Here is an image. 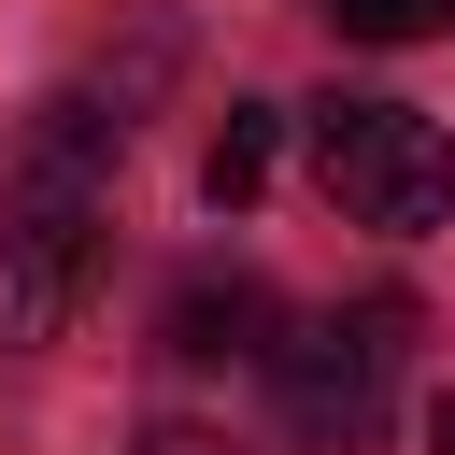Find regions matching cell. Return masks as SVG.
Segmentation results:
<instances>
[{
  "label": "cell",
  "instance_id": "obj_4",
  "mask_svg": "<svg viewBox=\"0 0 455 455\" xmlns=\"http://www.w3.org/2000/svg\"><path fill=\"white\" fill-rule=\"evenodd\" d=\"M156 341L199 355V370H213V355H270V284H256V270H185L171 313H156Z\"/></svg>",
  "mask_w": 455,
  "mask_h": 455
},
{
  "label": "cell",
  "instance_id": "obj_2",
  "mask_svg": "<svg viewBox=\"0 0 455 455\" xmlns=\"http://www.w3.org/2000/svg\"><path fill=\"white\" fill-rule=\"evenodd\" d=\"M270 398H284V441L299 455H384L398 427V370H412V299H355V313H313L299 341L256 355Z\"/></svg>",
  "mask_w": 455,
  "mask_h": 455
},
{
  "label": "cell",
  "instance_id": "obj_8",
  "mask_svg": "<svg viewBox=\"0 0 455 455\" xmlns=\"http://www.w3.org/2000/svg\"><path fill=\"white\" fill-rule=\"evenodd\" d=\"M441 455H455V398H441Z\"/></svg>",
  "mask_w": 455,
  "mask_h": 455
},
{
  "label": "cell",
  "instance_id": "obj_3",
  "mask_svg": "<svg viewBox=\"0 0 455 455\" xmlns=\"http://www.w3.org/2000/svg\"><path fill=\"white\" fill-rule=\"evenodd\" d=\"M313 185L355 228L427 242V228H455V128L412 100H313Z\"/></svg>",
  "mask_w": 455,
  "mask_h": 455
},
{
  "label": "cell",
  "instance_id": "obj_5",
  "mask_svg": "<svg viewBox=\"0 0 455 455\" xmlns=\"http://www.w3.org/2000/svg\"><path fill=\"white\" fill-rule=\"evenodd\" d=\"M270 156H284V114H270V100H228V128H213V156H199V199L242 213V199L270 185Z\"/></svg>",
  "mask_w": 455,
  "mask_h": 455
},
{
  "label": "cell",
  "instance_id": "obj_1",
  "mask_svg": "<svg viewBox=\"0 0 455 455\" xmlns=\"http://www.w3.org/2000/svg\"><path fill=\"white\" fill-rule=\"evenodd\" d=\"M114 156H128V128H114L85 85H57V100L14 114V142H0V355H43V341L71 327V299H85V270H100Z\"/></svg>",
  "mask_w": 455,
  "mask_h": 455
},
{
  "label": "cell",
  "instance_id": "obj_7",
  "mask_svg": "<svg viewBox=\"0 0 455 455\" xmlns=\"http://www.w3.org/2000/svg\"><path fill=\"white\" fill-rule=\"evenodd\" d=\"M128 455H228L213 427H156V441H128Z\"/></svg>",
  "mask_w": 455,
  "mask_h": 455
},
{
  "label": "cell",
  "instance_id": "obj_6",
  "mask_svg": "<svg viewBox=\"0 0 455 455\" xmlns=\"http://www.w3.org/2000/svg\"><path fill=\"white\" fill-rule=\"evenodd\" d=\"M327 28H341V43H441L455 0H327Z\"/></svg>",
  "mask_w": 455,
  "mask_h": 455
}]
</instances>
